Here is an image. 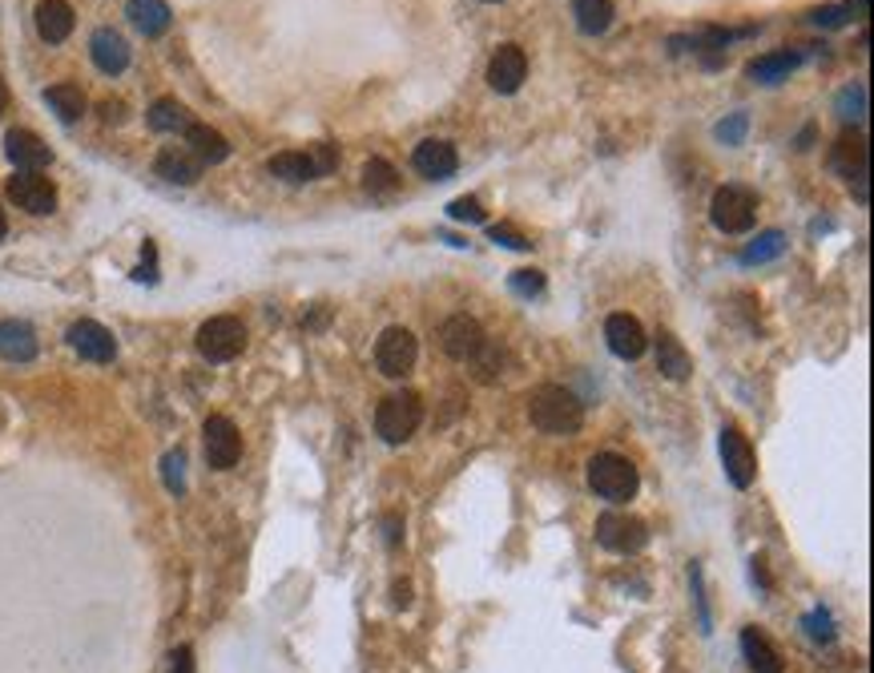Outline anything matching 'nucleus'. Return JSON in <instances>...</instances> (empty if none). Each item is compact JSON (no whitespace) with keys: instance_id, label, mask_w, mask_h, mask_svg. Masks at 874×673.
Here are the masks:
<instances>
[{"instance_id":"f257e3e1","label":"nucleus","mask_w":874,"mask_h":673,"mask_svg":"<svg viewBox=\"0 0 874 673\" xmlns=\"http://www.w3.org/2000/svg\"><path fill=\"white\" fill-rule=\"evenodd\" d=\"M528 419L536 431L544 436H577L584 424V403L577 400V391H568L561 384H544L528 396Z\"/></svg>"},{"instance_id":"f03ea898","label":"nucleus","mask_w":874,"mask_h":673,"mask_svg":"<svg viewBox=\"0 0 874 673\" xmlns=\"http://www.w3.org/2000/svg\"><path fill=\"white\" fill-rule=\"evenodd\" d=\"M589 488L608 504H625L637 496L641 488V476H637L633 460L617 456V452H601V456L589 460Z\"/></svg>"},{"instance_id":"7ed1b4c3","label":"nucleus","mask_w":874,"mask_h":673,"mask_svg":"<svg viewBox=\"0 0 874 673\" xmlns=\"http://www.w3.org/2000/svg\"><path fill=\"white\" fill-rule=\"evenodd\" d=\"M423 424V400L415 391H399V396H387L375 412V431H380L383 444H408L411 436L420 431Z\"/></svg>"},{"instance_id":"20e7f679","label":"nucleus","mask_w":874,"mask_h":673,"mask_svg":"<svg viewBox=\"0 0 874 673\" xmlns=\"http://www.w3.org/2000/svg\"><path fill=\"white\" fill-rule=\"evenodd\" d=\"M709 218L721 234H746L758 222V198L754 190L746 186H721L714 190V202H709Z\"/></svg>"},{"instance_id":"39448f33","label":"nucleus","mask_w":874,"mask_h":673,"mask_svg":"<svg viewBox=\"0 0 874 673\" xmlns=\"http://www.w3.org/2000/svg\"><path fill=\"white\" fill-rule=\"evenodd\" d=\"M197 351L210 363H230L246 351V327L234 315H214L197 327Z\"/></svg>"},{"instance_id":"423d86ee","label":"nucleus","mask_w":874,"mask_h":673,"mask_svg":"<svg viewBox=\"0 0 874 673\" xmlns=\"http://www.w3.org/2000/svg\"><path fill=\"white\" fill-rule=\"evenodd\" d=\"M596 545L608 548V553H620V557L641 553V548L648 545L645 520H637V516H629V513H605L596 520Z\"/></svg>"},{"instance_id":"0eeeda50","label":"nucleus","mask_w":874,"mask_h":673,"mask_svg":"<svg viewBox=\"0 0 874 673\" xmlns=\"http://www.w3.org/2000/svg\"><path fill=\"white\" fill-rule=\"evenodd\" d=\"M415 359H420V344H415V335H411L408 327L383 331L380 344H375V363H380V372L387 375V379H403V375H411Z\"/></svg>"},{"instance_id":"6e6552de","label":"nucleus","mask_w":874,"mask_h":673,"mask_svg":"<svg viewBox=\"0 0 874 673\" xmlns=\"http://www.w3.org/2000/svg\"><path fill=\"white\" fill-rule=\"evenodd\" d=\"M9 198L28 215H53L56 210V186L41 170H16L9 178Z\"/></svg>"},{"instance_id":"1a4fd4ad","label":"nucleus","mask_w":874,"mask_h":673,"mask_svg":"<svg viewBox=\"0 0 874 673\" xmlns=\"http://www.w3.org/2000/svg\"><path fill=\"white\" fill-rule=\"evenodd\" d=\"M439 344H444V351H448L455 363H472V359L488 347V335H484V327H479L476 319L451 315L448 323H444V331H439Z\"/></svg>"},{"instance_id":"9d476101","label":"nucleus","mask_w":874,"mask_h":673,"mask_svg":"<svg viewBox=\"0 0 874 673\" xmlns=\"http://www.w3.org/2000/svg\"><path fill=\"white\" fill-rule=\"evenodd\" d=\"M202 436H206V460H210V468L226 473V468H234V464H239L242 436H239V428H234V419L210 416V419H206V428H202Z\"/></svg>"},{"instance_id":"9b49d317","label":"nucleus","mask_w":874,"mask_h":673,"mask_svg":"<svg viewBox=\"0 0 874 673\" xmlns=\"http://www.w3.org/2000/svg\"><path fill=\"white\" fill-rule=\"evenodd\" d=\"M721 464H725V476H730L733 488H749L754 476H758V460H754V448L737 428H721Z\"/></svg>"},{"instance_id":"f8f14e48","label":"nucleus","mask_w":874,"mask_h":673,"mask_svg":"<svg viewBox=\"0 0 874 673\" xmlns=\"http://www.w3.org/2000/svg\"><path fill=\"white\" fill-rule=\"evenodd\" d=\"M411 166H415V173H420V178H427V182H444V178H451V173L460 170V154H455V145H451V142L427 138V142L415 145Z\"/></svg>"},{"instance_id":"ddd939ff","label":"nucleus","mask_w":874,"mask_h":673,"mask_svg":"<svg viewBox=\"0 0 874 673\" xmlns=\"http://www.w3.org/2000/svg\"><path fill=\"white\" fill-rule=\"evenodd\" d=\"M524 77H528V57H524L520 44H500L488 61V86L496 93H516L524 86Z\"/></svg>"},{"instance_id":"4468645a","label":"nucleus","mask_w":874,"mask_h":673,"mask_svg":"<svg viewBox=\"0 0 874 673\" xmlns=\"http://www.w3.org/2000/svg\"><path fill=\"white\" fill-rule=\"evenodd\" d=\"M69 344H73V351H77L81 359H89V363H110V359L117 355V339H113V331L93 323V319L73 323Z\"/></svg>"},{"instance_id":"2eb2a0df","label":"nucleus","mask_w":874,"mask_h":673,"mask_svg":"<svg viewBox=\"0 0 874 673\" xmlns=\"http://www.w3.org/2000/svg\"><path fill=\"white\" fill-rule=\"evenodd\" d=\"M831 170H838L843 178L859 182V178H871V145L862 133H843L831 150Z\"/></svg>"},{"instance_id":"dca6fc26","label":"nucleus","mask_w":874,"mask_h":673,"mask_svg":"<svg viewBox=\"0 0 874 673\" xmlns=\"http://www.w3.org/2000/svg\"><path fill=\"white\" fill-rule=\"evenodd\" d=\"M4 154H9V161H13L16 170H41V166L53 161L49 145L33 129H9L4 133Z\"/></svg>"},{"instance_id":"f3484780","label":"nucleus","mask_w":874,"mask_h":673,"mask_svg":"<svg viewBox=\"0 0 874 673\" xmlns=\"http://www.w3.org/2000/svg\"><path fill=\"white\" fill-rule=\"evenodd\" d=\"M605 339H608V351H613L617 359H641L648 347L645 327H641L633 315H608Z\"/></svg>"},{"instance_id":"a211bd4d","label":"nucleus","mask_w":874,"mask_h":673,"mask_svg":"<svg viewBox=\"0 0 874 673\" xmlns=\"http://www.w3.org/2000/svg\"><path fill=\"white\" fill-rule=\"evenodd\" d=\"M154 173L166 178V182H173V186H194L197 173H202V161H197L185 145H169V150H162L154 158Z\"/></svg>"},{"instance_id":"6ab92c4d","label":"nucleus","mask_w":874,"mask_h":673,"mask_svg":"<svg viewBox=\"0 0 874 673\" xmlns=\"http://www.w3.org/2000/svg\"><path fill=\"white\" fill-rule=\"evenodd\" d=\"M89 53H93V65H98L101 73H110V77L126 73V65H129V44L117 29H98V33H93Z\"/></svg>"},{"instance_id":"aec40b11","label":"nucleus","mask_w":874,"mask_h":673,"mask_svg":"<svg viewBox=\"0 0 874 673\" xmlns=\"http://www.w3.org/2000/svg\"><path fill=\"white\" fill-rule=\"evenodd\" d=\"M33 16H37V33H41L49 44H61L73 33V25H77L69 0H41Z\"/></svg>"},{"instance_id":"412c9836","label":"nucleus","mask_w":874,"mask_h":673,"mask_svg":"<svg viewBox=\"0 0 874 673\" xmlns=\"http://www.w3.org/2000/svg\"><path fill=\"white\" fill-rule=\"evenodd\" d=\"M0 355L13 359V363L37 359V331L21 323V319H4L0 323Z\"/></svg>"},{"instance_id":"4be33fe9","label":"nucleus","mask_w":874,"mask_h":673,"mask_svg":"<svg viewBox=\"0 0 874 673\" xmlns=\"http://www.w3.org/2000/svg\"><path fill=\"white\" fill-rule=\"evenodd\" d=\"M657 372H661L665 379H673V384L690 379V372H693L690 351L681 347V339H677L673 331H661V335H657Z\"/></svg>"},{"instance_id":"5701e85b","label":"nucleus","mask_w":874,"mask_h":673,"mask_svg":"<svg viewBox=\"0 0 874 673\" xmlns=\"http://www.w3.org/2000/svg\"><path fill=\"white\" fill-rule=\"evenodd\" d=\"M798 65H802V53H798V49H782V53L749 61L746 73L754 81H761V86H777V81H786V73H794Z\"/></svg>"},{"instance_id":"b1692460","label":"nucleus","mask_w":874,"mask_h":673,"mask_svg":"<svg viewBox=\"0 0 874 673\" xmlns=\"http://www.w3.org/2000/svg\"><path fill=\"white\" fill-rule=\"evenodd\" d=\"M185 142H190V154H194L197 161H226L230 158V142H226L222 133L210 126L190 121V126H185Z\"/></svg>"},{"instance_id":"393cba45","label":"nucleus","mask_w":874,"mask_h":673,"mask_svg":"<svg viewBox=\"0 0 874 673\" xmlns=\"http://www.w3.org/2000/svg\"><path fill=\"white\" fill-rule=\"evenodd\" d=\"M573 16H577V29L584 37H601V33H608L617 9H613V0H573Z\"/></svg>"},{"instance_id":"a878e982","label":"nucleus","mask_w":874,"mask_h":673,"mask_svg":"<svg viewBox=\"0 0 874 673\" xmlns=\"http://www.w3.org/2000/svg\"><path fill=\"white\" fill-rule=\"evenodd\" d=\"M742 653L754 673H782V653L758 630H742Z\"/></svg>"},{"instance_id":"bb28decb","label":"nucleus","mask_w":874,"mask_h":673,"mask_svg":"<svg viewBox=\"0 0 874 673\" xmlns=\"http://www.w3.org/2000/svg\"><path fill=\"white\" fill-rule=\"evenodd\" d=\"M129 21L145 37H162L169 29V4L166 0H129Z\"/></svg>"},{"instance_id":"cd10ccee","label":"nucleus","mask_w":874,"mask_h":673,"mask_svg":"<svg viewBox=\"0 0 874 673\" xmlns=\"http://www.w3.org/2000/svg\"><path fill=\"white\" fill-rule=\"evenodd\" d=\"M270 173L282 178V182H291V186H303V182H314V178H319L310 154H295V150H291V154H274V158H270Z\"/></svg>"},{"instance_id":"c85d7f7f","label":"nucleus","mask_w":874,"mask_h":673,"mask_svg":"<svg viewBox=\"0 0 874 673\" xmlns=\"http://www.w3.org/2000/svg\"><path fill=\"white\" fill-rule=\"evenodd\" d=\"M150 126H154L157 133H178V129L185 133V126H190V109H185L182 101L162 98L150 105Z\"/></svg>"},{"instance_id":"c756f323","label":"nucleus","mask_w":874,"mask_h":673,"mask_svg":"<svg viewBox=\"0 0 874 673\" xmlns=\"http://www.w3.org/2000/svg\"><path fill=\"white\" fill-rule=\"evenodd\" d=\"M44 101H49V109H53L61 121H81V114H85V93L77 86H53V89H44Z\"/></svg>"},{"instance_id":"7c9ffc66","label":"nucleus","mask_w":874,"mask_h":673,"mask_svg":"<svg viewBox=\"0 0 874 673\" xmlns=\"http://www.w3.org/2000/svg\"><path fill=\"white\" fill-rule=\"evenodd\" d=\"M782 250H786V234H782V230H761L758 238L746 246L742 262H746V267H754V262H770V258H777Z\"/></svg>"},{"instance_id":"2f4dec72","label":"nucleus","mask_w":874,"mask_h":673,"mask_svg":"<svg viewBox=\"0 0 874 673\" xmlns=\"http://www.w3.org/2000/svg\"><path fill=\"white\" fill-rule=\"evenodd\" d=\"M363 186L371 190V194H395V186H399V173H395L391 161L371 158L363 166Z\"/></svg>"},{"instance_id":"473e14b6","label":"nucleus","mask_w":874,"mask_h":673,"mask_svg":"<svg viewBox=\"0 0 874 673\" xmlns=\"http://www.w3.org/2000/svg\"><path fill=\"white\" fill-rule=\"evenodd\" d=\"M838 117L843 121H862L866 117V86H846L838 93Z\"/></svg>"},{"instance_id":"72a5a7b5","label":"nucleus","mask_w":874,"mask_h":673,"mask_svg":"<svg viewBox=\"0 0 874 673\" xmlns=\"http://www.w3.org/2000/svg\"><path fill=\"white\" fill-rule=\"evenodd\" d=\"M850 16H854V0H850V4H826V9H814L810 21L822 25V29H843Z\"/></svg>"},{"instance_id":"f704fd0d","label":"nucleus","mask_w":874,"mask_h":673,"mask_svg":"<svg viewBox=\"0 0 874 673\" xmlns=\"http://www.w3.org/2000/svg\"><path fill=\"white\" fill-rule=\"evenodd\" d=\"M507 287L516 290L520 299H532V295H540V290H544V274H540V271H516Z\"/></svg>"},{"instance_id":"c9c22d12","label":"nucleus","mask_w":874,"mask_h":673,"mask_svg":"<svg viewBox=\"0 0 874 673\" xmlns=\"http://www.w3.org/2000/svg\"><path fill=\"white\" fill-rule=\"evenodd\" d=\"M182 468H185V456H182V452H169V456L162 460V476H166L169 492H182V488H185Z\"/></svg>"},{"instance_id":"e433bc0d","label":"nucleus","mask_w":874,"mask_h":673,"mask_svg":"<svg viewBox=\"0 0 874 673\" xmlns=\"http://www.w3.org/2000/svg\"><path fill=\"white\" fill-rule=\"evenodd\" d=\"M448 215L455 222H484V206H479V198H455L448 206Z\"/></svg>"},{"instance_id":"4c0bfd02","label":"nucleus","mask_w":874,"mask_h":673,"mask_svg":"<svg viewBox=\"0 0 874 673\" xmlns=\"http://www.w3.org/2000/svg\"><path fill=\"white\" fill-rule=\"evenodd\" d=\"M746 126H749L746 114H733L730 121H721V126H718V138L725 145H742V138H746Z\"/></svg>"},{"instance_id":"58836bf2","label":"nucleus","mask_w":874,"mask_h":673,"mask_svg":"<svg viewBox=\"0 0 874 673\" xmlns=\"http://www.w3.org/2000/svg\"><path fill=\"white\" fill-rule=\"evenodd\" d=\"M310 161H314V170H319V178L323 173H331L338 166V154H335V145H326V142H319L314 150H310Z\"/></svg>"},{"instance_id":"ea45409f","label":"nucleus","mask_w":874,"mask_h":673,"mask_svg":"<svg viewBox=\"0 0 874 673\" xmlns=\"http://www.w3.org/2000/svg\"><path fill=\"white\" fill-rule=\"evenodd\" d=\"M488 234H492V243H504V246H512V250H532V243L524 238L520 230H512V227H492Z\"/></svg>"},{"instance_id":"a19ab883","label":"nucleus","mask_w":874,"mask_h":673,"mask_svg":"<svg viewBox=\"0 0 874 673\" xmlns=\"http://www.w3.org/2000/svg\"><path fill=\"white\" fill-rule=\"evenodd\" d=\"M806 625H810V637H814V642H831V637H834L831 613H826V609H814V617H810Z\"/></svg>"},{"instance_id":"79ce46f5","label":"nucleus","mask_w":874,"mask_h":673,"mask_svg":"<svg viewBox=\"0 0 874 673\" xmlns=\"http://www.w3.org/2000/svg\"><path fill=\"white\" fill-rule=\"evenodd\" d=\"M690 577H693V597H697V613H702V633H709V609H705L702 597V565H693Z\"/></svg>"},{"instance_id":"37998d69","label":"nucleus","mask_w":874,"mask_h":673,"mask_svg":"<svg viewBox=\"0 0 874 673\" xmlns=\"http://www.w3.org/2000/svg\"><path fill=\"white\" fill-rule=\"evenodd\" d=\"M169 673H194V653H190V645L173 649V658H169Z\"/></svg>"},{"instance_id":"c03bdc74","label":"nucleus","mask_w":874,"mask_h":673,"mask_svg":"<svg viewBox=\"0 0 874 673\" xmlns=\"http://www.w3.org/2000/svg\"><path fill=\"white\" fill-rule=\"evenodd\" d=\"M383 529H387V545L391 548H399V541H403V520H399V516H387V520H383Z\"/></svg>"},{"instance_id":"a18cd8bd","label":"nucleus","mask_w":874,"mask_h":673,"mask_svg":"<svg viewBox=\"0 0 874 673\" xmlns=\"http://www.w3.org/2000/svg\"><path fill=\"white\" fill-rule=\"evenodd\" d=\"M141 279V283H154V243H145V267L141 271H133Z\"/></svg>"},{"instance_id":"49530a36","label":"nucleus","mask_w":874,"mask_h":673,"mask_svg":"<svg viewBox=\"0 0 874 673\" xmlns=\"http://www.w3.org/2000/svg\"><path fill=\"white\" fill-rule=\"evenodd\" d=\"M105 121H121V105L117 101H105Z\"/></svg>"},{"instance_id":"de8ad7c7","label":"nucleus","mask_w":874,"mask_h":673,"mask_svg":"<svg viewBox=\"0 0 874 673\" xmlns=\"http://www.w3.org/2000/svg\"><path fill=\"white\" fill-rule=\"evenodd\" d=\"M395 593H399V597H395V605H408V601H411V597H408L411 588H408V585H395Z\"/></svg>"},{"instance_id":"09e8293b","label":"nucleus","mask_w":874,"mask_h":673,"mask_svg":"<svg viewBox=\"0 0 874 673\" xmlns=\"http://www.w3.org/2000/svg\"><path fill=\"white\" fill-rule=\"evenodd\" d=\"M4 105H9V86H4V77H0V114H4Z\"/></svg>"},{"instance_id":"8fccbe9b","label":"nucleus","mask_w":874,"mask_h":673,"mask_svg":"<svg viewBox=\"0 0 874 673\" xmlns=\"http://www.w3.org/2000/svg\"><path fill=\"white\" fill-rule=\"evenodd\" d=\"M4 230H9V222H4V210H0V238H4Z\"/></svg>"},{"instance_id":"3c124183","label":"nucleus","mask_w":874,"mask_h":673,"mask_svg":"<svg viewBox=\"0 0 874 673\" xmlns=\"http://www.w3.org/2000/svg\"><path fill=\"white\" fill-rule=\"evenodd\" d=\"M484 4H500V0H484Z\"/></svg>"}]
</instances>
